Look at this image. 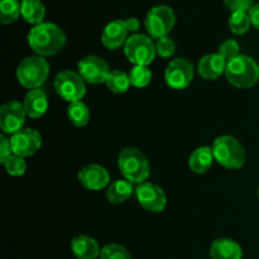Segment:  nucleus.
Here are the masks:
<instances>
[{
	"label": "nucleus",
	"mask_w": 259,
	"mask_h": 259,
	"mask_svg": "<svg viewBox=\"0 0 259 259\" xmlns=\"http://www.w3.org/2000/svg\"><path fill=\"white\" fill-rule=\"evenodd\" d=\"M28 43L37 55L53 56L60 52L66 43V35L53 23H40L28 33Z\"/></svg>",
	"instance_id": "obj_1"
},
{
	"label": "nucleus",
	"mask_w": 259,
	"mask_h": 259,
	"mask_svg": "<svg viewBox=\"0 0 259 259\" xmlns=\"http://www.w3.org/2000/svg\"><path fill=\"white\" fill-rule=\"evenodd\" d=\"M225 76L233 86L249 89L259 80V66L253 58L239 55L228 61Z\"/></svg>",
	"instance_id": "obj_2"
},
{
	"label": "nucleus",
	"mask_w": 259,
	"mask_h": 259,
	"mask_svg": "<svg viewBox=\"0 0 259 259\" xmlns=\"http://www.w3.org/2000/svg\"><path fill=\"white\" fill-rule=\"evenodd\" d=\"M118 164L124 179L132 184H144V181L149 177L148 159L139 149L132 147L121 149L119 153Z\"/></svg>",
	"instance_id": "obj_3"
},
{
	"label": "nucleus",
	"mask_w": 259,
	"mask_h": 259,
	"mask_svg": "<svg viewBox=\"0 0 259 259\" xmlns=\"http://www.w3.org/2000/svg\"><path fill=\"white\" fill-rule=\"evenodd\" d=\"M211 149L215 161L225 168L238 169L244 164L245 151L234 137H219L214 141Z\"/></svg>",
	"instance_id": "obj_4"
},
{
	"label": "nucleus",
	"mask_w": 259,
	"mask_h": 259,
	"mask_svg": "<svg viewBox=\"0 0 259 259\" xmlns=\"http://www.w3.org/2000/svg\"><path fill=\"white\" fill-rule=\"evenodd\" d=\"M48 73H50V66L47 61L40 56H30L24 58L17 68V77L19 83L30 90L39 89V86L47 80Z\"/></svg>",
	"instance_id": "obj_5"
},
{
	"label": "nucleus",
	"mask_w": 259,
	"mask_h": 259,
	"mask_svg": "<svg viewBox=\"0 0 259 259\" xmlns=\"http://www.w3.org/2000/svg\"><path fill=\"white\" fill-rule=\"evenodd\" d=\"M124 52L129 62L136 66H148L156 57V45L146 34H134L126 39Z\"/></svg>",
	"instance_id": "obj_6"
},
{
	"label": "nucleus",
	"mask_w": 259,
	"mask_h": 259,
	"mask_svg": "<svg viewBox=\"0 0 259 259\" xmlns=\"http://www.w3.org/2000/svg\"><path fill=\"white\" fill-rule=\"evenodd\" d=\"M176 23L174 10L167 5L152 8L146 17V28L152 38L167 37Z\"/></svg>",
	"instance_id": "obj_7"
},
{
	"label": "nucleus",
	"mask_w": 259,
	"mask_h": 259,
	"mask_svg": "<svg viewBox=\"0 0 259 259\" xmlns=\"http://www.w3.org/2000/svg\"><path fill=\"white\" fill-rule=\"evenodd\" d=\"M56 93L68 103L81 101L86 94L85 81L73 71H62L55 78Z\"/></svg>",
	"instance_id": "obj_8"
},
{
	"label": "nucleus",
	"mask_w": 259,
	"mask_h": 259,
	"mask_svg": "<svg viewBox=\"0 0 259 259\" xmlns=\"http://www.w3.org/2000/svg\"><path fill=\"white\" fill-rule=\"evenodd\" d=\"M164 78L169 88L176 90L187 88L194 78V66L186 58H176L167 66Z\"/></svg>",
	"instance_id": "obj_9"
},
{
	"label": "nucleus",
	"mask_w": 259,
	"mask_h": 259,
	"mask_svg": "<svg viewBox=\"0 0 259 259\" xmlns=\"http://www.w3.org/2000/svg\"><path fill=\"white\" fill-rule=\"evenodd\" d=\"M78 75L83 81L89 83H103L106 82L110 68L103 58L98 56H88L78 62Z\"/></svg>",
	"instance_id": "obj_10"
},
{
	"label": "nucleus",
	"mask_w": 259,
	"mask_h": 259,
	"mask_svg": "<svg viewBox=\"0 0 259 259\" xmlns=\"http://www.w3.org/2000/svg\"><path fill=\"white\" fill-rule=\"evenodd\" d=\"M13 153L19 157H30L39 151L42 146V137L34 129H22L13 134L10 139Z\"/></svg>",
	"instance_id": "obj_11"
},
{
	"label": "nucleus",
	"mask_w": 259,
	"mask_h": 259,
	"mask_svg": "<svg viewBox=\"0 0 259 259\" xmlns=\"http://www.w3.org/2000/svg\"><path fill=\"white\" fill-rule=\"evenodd\" d=\"M24 106L19 101H8L0 109V128L4 133L15 134L22 131L25 120Z\"/></svg>",
	"instance_id": "obj_12"
},
{
	"label": "nucleus",
	"mask_w": 259,
	"mask_h": 259,
	"mask_svg": "<svg viewBox=\"0 0 259 259\" xmlns=\"http://www.w3.org/2000/svg\"><path fill=\"white\" fill-rule=\"evenodd\" d=\"M136 194L139 204L148 211L161 212L166 206V195L157 185L144 182L137 187Z\"/></svg>",
	"instance_id": "obj_13"
},
{
	"label": "nucleus",
	"mask_w": 259,
	"mask_h": 259,
	"mask_svg": "<svg viewBox=\"0 0 259 259\" xmlns=\"http://www.w3.org/2000/svg\"><path fill=\"white\" fill-rule=\"evenodd\" d=\"M78 181L88 190L98 191L109 184V174L99 164H89L78 172Z\"/></svg>",
	"instance_id": "obj_14"
},
{
	"label": "nucleus",
	"mask_w": 259,
	"mask_h": 259,
	"mask_svg": "<svg viewBox=\"0 0 259 259\" xmlns=\"http://www.w3.org/2000/svg\"><path fill=\"white\" fill-rule=\"evenodd\" d=\"M228 61L219 53H211L202 57L199 62V75L205 80H217L227 70Z\"/></svg>",
	"instance_id": "obj_15"
},
{
	"label": "nucleus",
	"mask_w": 259,
	"mask_h": 259,
	"mask_svg": "<svg viewBox=\"0 0 259 259\" xmlns=\"http://www.w3.org/2000/svg\"><path fill=\"white\" fill-rule=\"evenodd\" d=\"M128 29L124 20H113L103 30L101 42L109 50H116L126 42Z\"/></svg>",
	"instance_id": "obj_16"
},
{
	"label": "nucleus",
	"mask_w": 259,
	"mask_h": 259,
	"mask_svg": "<svg viewBox=\"0 0 259 259\" xmlns=\"http://www.w3.org/2000/svg\"><path fill=\"white\" fill-rule=\"evenodd\" d=\"M23 106H24L25 113L29 118H40V116L45 115L48 109L47 95L40 89H33L25 95Z\"/></svg>",
	"instance_id": "obj_17"
},
{
	"label": "nucleus",
	"mask_w": 259,
	"mask_h": 259,
	"mask_svg": "<svg viewBox=\"0 0 259 259\" xmlns=\"http://www.w3.org/2000/svg\"><path fill=\"white\" fill-rule=\"evenodd\" d=\"M71 250L78 259H95L100 257V248L94 238L78 235L71 242Z\"/></svg>",
	"instance_id": "obj_18"
},
{
	"label": "nucleus",
	"mask_w": 259,
	"mask_h": 259,
	"mask_svg": "<svg viewBox=\"0 0 259 259\" xmlns=\"http://www.w3.org/2000/svg\"><path fill=\"white\" fill-rule=\"evenodd\" d=\"M211 259H242V248L230 239H218L210 247Z\"/></svg>",
	"instance_id": "obj_19"
},
{
	"label": "nucleus",
	"mask_w": 259,
	"mask_h": 259,
	"mask_svg": "<svg viewBox=\"0 0 259 259\" xmlns=\"http://www.w3.org/2000/svg\"><path fill=\"white\" fill-rule=\"evenodd\" d=\"M212 149L209 147H200L189 158V167L195 174H205L212 164Z\"/></svg>",
	"instance_id": "obj_20"
},
{
	"label": "nucleus",
	"mask_w": 259,
	"mask_h": 259,
	"mask_svg": "<svg viewBox=\"0 0 259 259\" xmlns=\"http://www.w3.org/2000/svg\"><path fill=\"white\" fill-rule=\"evenodd\" d=\"M46 9L40 0H23L22 2V17L25 22L38 25L45 18Z\"/></svg>",
	"instance_id": "obj_21"
},
{
	"label": "nucleus",
	"mask_w": 259,
	"mask_h": 259,
	"mask_svg": "<svg viewBox=\"0 0 259 259\" xmlns=\"http://www.w3.org/2000/svg\"><path fill=\"white\" fill-rule=\"evenodd\" d=\"M132 192H133L132 182H129L128 180H116L109 186L106 197L111 204H121L132 196Z\"/></svg>",
	"instance_id": "obj_22"
},
{
	"label": "nucleus",
	"mask_w": 259,
	"mask_h": 259,
	"mask_svg": "<svg viewBox=\"0 0 259 259\" xmlns=\"http://www.w3.org/2000/svg\"><path fill=\"white\" fill-rule=\"evenodd\" d=\"M67 116L68 120L75 126H83L89 123L90 111L82 101H75V103H70L68 105Z\"/></svg>",
	"instance_id": "obj_23"
},
{
	"label": "nucleus",
	"mask_w": 259,
	"mask_h": 259,
	"mask_svg": "<svg viewBox=\"0 0 259 259\" xmlns=\"http://www.w3.org/2000/svg\"><path fill=\"white\" fill-rule=\"evenodd\" d=\"M22 14V4L18 0H2L0 3V22L2 24H10L15 22Z\"/></svg>",
	"instance_id": "obj_24"
},
{
	"label": "nucleus",
	"mask_w": 259,
	"mask_h": 259,
	"mask_svg": "<svg viewBox=\"0 0 259 259\" xmlns=\"http://www.w3.org/2000/svg\"><path fill=\"white\" fill-rule=\"evenodd\" d=\"M105 83L109 88V90L115 94L126 93L129 86L132 85L131 80H129V75H126L125 72L119 70L111 71Z\"/></svg>",
	"instance_id": "obj_25"
},
{
	"label": "nucleus",
	"mask_w": 259,
	"mask_h": 259,
	"mask_svg": "<svg viewBox=\"0 0 259 259\" xmlns=\"http://www.w3.org/2000/svg\"><path fill=\"white\" fill-rule=\"evenodd\" d=\"M250 18L247 12H233L229 18V28L234 34L242 35L249 30Z\"/></svg>",
	"instance_id": "obj_26"
},
{
	"label": "nucleus",
	"mask_w": 259,
	"mask_h": 259,
	"mask_svg": "<svg viewBox=\"0 0 259 259\" xmlns=\"http://www.w3.org/2000/svg\"><path fill=\"white\" fill-rule=\"evenodd\" d=\"M129 80L134 88H146L152 80V72L148 66H134L129 72Z\"/></svg>",
	"instance_id": "obj_27"
},
{
	"label": "nucleus",
	"mask_w": 259,
	"mask_h": 259,
	"mask_svg": "<svg viewBox=\"0 0 259 259\" xmlns=\"http://www.w3.org/2000/svg\"><path fill=\"white\" fill-rule=\"evenodd\" d=\"M100 259H132V255L123 245L108 244L101 249Z\"/></svg>",
	"instance_id": "obj_28"
},
{
	"label": "nucleus",
	"mask_w": 259,
	"mask_h": 259,
	"mask_svg": "<svg viewBox=\"0 0 259 259\" xmlns=\"http://www.w3.org/2000/svg\"><path fill=\"white\" fill-rule=\"evenodd\" d=\"M4 167L10 176H22V175H24L25 169H27V164H25L23 157L17 156V154H12L5 161Z\"/></svg>",
	"instance_id": "obj_29"
},
{
	"label": "nucleus",
	"mask_w": 259,
	"mask_h": 259,
	"mask_svg": "<svg viewBox=\"0 0 259 259\" xmlns=\"http://www.w3.org/2000/svg\"><path fill=\"white\" fill-rule=\"evenodd\" d=\"M218 53L223 56L227 61H230L234 57H237V56H239V45H238L237 40L228 39L220 45L219 52Z\"/></svg>",
	"instance_id": "obj_30"
},
{
	"label": "nucleus",
	"mask_w": 259,
	"mask_h": 259,
	"mask_svg": "<svg viewBox=\"0 0 259 259\" xmlns=\"http://www.w3.org/2000/svg\"><path fill=\"white\" fill-rule=\"evenodd\" d=\"M175 50H176V45H175L174 40L168 37L159 38L156 43V51L161 57L168 58L171 57L175 53Z\"/></svg>",
	"instance_id": "obj_31"
},
{
	"label": "nucleus",
	"mask_w": 259,
	"mask_h": 259,
	"mask_svg": "<svg viewBox=\"0 0 259 259\" xmlns=\"http://www.w3.org/2000/svg\"><path fill=\"white\" fill-rule=\"evenodd\" d=\"M224 3L232 12H249L253 7V0H224Z\"/></svg>",
	"instance_id": "obj_32"
},
{
	"label": "nucleus",
	"mask_w": 259,
	"mask_h": 259,
	"mask_svg": "<svg viewBox=\"0 0 259 259\" xmlns=\"http://www.w3.org/2000/svg\"><path fill=\"white\" fill-rule=\"evenodd\" d=\"M12 144H10L9 139L5 138L4 136L0 137V162L3 164L12 156Z\"/></svg>",
	"instance_id": "obj_33"
},
{
	"label": "nucleus",
	"mask_w": 259,
	"mask_h": 259,
	"mask_svg": "<svg viewBox=\"0 0 259 259\" xmlns=\"http://www.w3.org/2000/svg\"><path fill=\"white\" fill-rule=\"evenodd\" d=\"M248 14H249L250 23H252L253 27L259 30V4L253 5L249 12H248Z\"/></svg>",
	"instance_id": "obj_34"
},
{
	"label": "nucleus",
	"mask_w": 259,
	"mask_h": 259,
	"mask_svg": "<svg viewBox=\"0 0 259 259\" xmlns=\"http://www.w3.org/2000/svg\"><path fill=\"white\" fill-rule=\"evenodd\" d=\"M125 22V25H126V29H128V32H137V30L139 29V22L137 18H128V19L124 20Z\"/></svg>",
	"instance_id": "obj_35"
},
{
	"label": "nucleus",
	"mask_w": 259,
	"mask_h": 259,
	"mask_svg": "<svg viewBox=\"0 0 259 259\" xmlns=\"http://www.w3.org/2000/svg\"><path fill=\"white\" fill-rule=\"evenodd\" d=\"M258 196H259V189H258Z\"/></svg>",
	"instance_id": "obj_36"
},
{
	"label": "nucleus",
	"mask_w": 259,
	"mask_h": 259,
	"mask_svg": "<svg viewBox=\"0 0 259 259\" xmlns=\"http://www.w3.org/2000/svg\"><path fill=\"white\" fill-rule=\"evenodd\" d=\"M22 2H23V0H22Z\"/></svg>",
	"instance_id": "obj_37"
}]
</instances>
